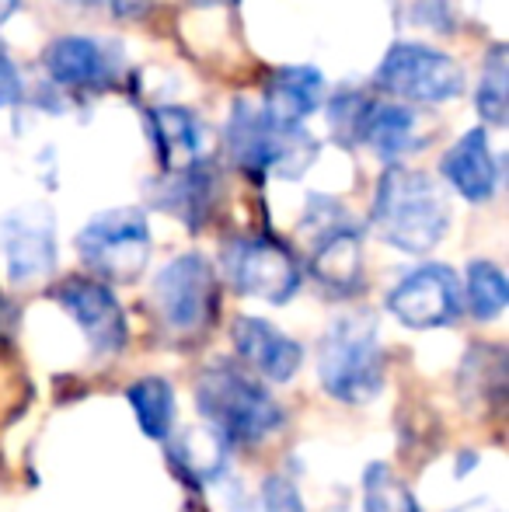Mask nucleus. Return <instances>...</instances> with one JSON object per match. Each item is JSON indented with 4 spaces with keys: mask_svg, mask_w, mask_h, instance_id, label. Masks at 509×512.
Wrapping results in <instances>:
<instances>
[{
    "mask_svg": "<svg viewBox=\"0 0 509 512\" xmlns=\"http://www.w3.org/2000/svg\"><path fill=\"white\" fill-rule=\"evenodd\" d=\"M370 223H374L377 237L384 244L408 251V255H426L447 234L450 209L433 178L415 168L394 164L377 182Z\"/></svg>",
    "mask_w": 509,
    "mask_h": 512,
    "instance_id": "f257e3e1",
    "label": "nucleus"
},
{
    "mask_svg": "<svg viewBox=\"0 0 509 512\" xmlns=\"http://www.w3.org/2000/svg\"><path fill=\"white\" fill-rule=\"evenodd\" d=\"M196 408L227 446L265 443L286 422L279 401L258 384V377H248L231 363H213L199 373Z\"/></svg>",
    "mask_w": 509,
    "mask_h": 512,
    "instance_id": "f03ea898",
    "label": "nucleus"
},
{
    "mask_svg": "<svg viewBox=\"0 0 509 512\" xmlns=\"http://www.w3.org/2000/svg\"><path fill=\"white\" fill-rule=\"evenodd\" d=\"M318 377L321 387L342 405H367L381 394L384 349L374 314H346L325 331L318 349Z\"/></svg>",
    "mask_w": 509,
    "mask_h": 512,
    "instance_id": "7ed1b4c3",
    "label": "nucleus"
},
{
    "mask_svg": "<svg viewBox=\"0 0 509 512\" xmlns=\"http://www.w3.org/2000/svg\"><path fill=\"white\" fill-rule=\"evenodd\" d=\"M227 150H231V161L252 178H300L318 157V143L307 136L304 126L272 122L262 105H252L248 98H238L231 108Z\"/></svg>",
    "mask_w": 509,
    "mask_h": 512,
    "instance_id": "20e7f679",
    "label": "nucleus"
},
{
    "mask_svg": "<svg viewBox=\"0 0 509 512\" xmlns=\"http://www.w3.org/2000/svg\"><path fill=\"white\" fill-rule=\"evenodd\" d=\"M77 255L98 283H136L150 262V223L140 209L123 206L91 216L77 234Z\"/></svg>",
    "mask_w": 509,
    "mask_h": 512,
    "instance_id": "39448f33",
    "label": "nucleus"
},
{
    "mask_svg": "<svg viewBox=\"0 0 509 512\" xmlns=\"http://www.w3.org/2000/svg\"><path fill=\"white\" fill-rule=\"evenodd\" d=\"M154 314L175 338H196L217 317V272L203 255H178L154 279Z\"/></svg>",
    "mask_w": 509,
    "mask_h": 512,
    "instance_id": "423d86ee",
    "label": "nucleus"
},
{
    "mask_svg": "<svg viewBox=\"0 0 509 512\" xmlns=\"http://www.w3.org/2000/svg\"><path fill=\"white\" fill-rule=\"evenodd\" d=\"M377 88L398 102L440 105L464 91V70L454 56L419 42H394L377 67Z\"/></svg>",
    "mask_w": 509,
    "mask_h": 512,
    "instance_id": "0eeeda50",
    "label": "nucleus"
},
{
    "mask_svg": "<svg viewBox=\"0 0 509 512\" xmlns=\"http://www.w3.org/2000/svg\"><path fill=\"white\" fill-rule=\"evenodd\" d=\"M224 272L238 293L272 307L290 304L300 290V269L293 255L269 237H238L227 244Z\"/></svg>",
    "mask_w": 509,
    "mask_h": 512,
    "instance_id": "6e6552de",
    "label": "nucleus"
},
{
    "mask_svg": "<svg viewBox=\"0 0 509 512\" xmlns=\"http://www.w3.org/2000/svg\"><path fill=\"white\" fill-rule=\"evenodd\" d=\"M0 255L14 283H39L56 269V220L49 206L25 203L0 220Z\"/></svg>",
    "mask_w": 509,
    "mask_h": 512,
    "instance_id": "1a4fd4ad",
    "label": "nucleus"
},
{
    "mask_svg": "<svg viewBox=\"0 0 509 512\" xmlns=\"http://www.w3.org/2000/svg\"><path fill=\"white\" fill-rule=\"evenodd\" d=\"M387 310L415 331L454 324L461 317V283L447 265H422L387 293Z\"/></svg>",
    "mask_w": 509,
    "mask_h": 512,
    "instance_id": "9d476101",
    "label": "nucleus"
},
{
    "mask_svg": "<svg viewBox=\"0 0 509 512\" xmlns=\"http://www.w3.org/2000/svg\"><path fill=\"white\" fill-rule=\"evenodd\" d=\"M56 304L77 321V328L88 338L91 352L116 356V352L126 349L129 328H126L123 304H119L116 293L105 283H98L91 276H70L56 290Z\"/></svg>",
    "mask_w": 509,
    "mask_h": 512,
    "instance_id": "9b49d317",
    "label": "nucleus"
},
{
    "mask_svg": "<svg viewBox=\"0 0 509 512\" xmlns=\"http://www.w3.org/2000/svg\"><path fill=\"white\" fill-rule=\"evenodd\" d=\"M46 70L60 88L109 91L123 74V53L91 35H63L46 49Z\"/></svg>",
    "mask_w": 509,
    "mask_h": 512,
    "instance_id": "f8f14e48",
    "label": "nucleus"
},
{
    "mask_svg": "<svg viewBox=\"0 0 509 512\" xmlns=\"http://www.w3.org/2000/svg\"><path fill=\"white\" fill-rule=\"evenodd\" d=\"M231 342L241 363L255 377L272 380V384L293 380L300 363H304V349L290 335H283L272 321H265V317H238L231 324Z\"/></svg>",
    "mask_w": 509,
    "mask_h": 512,
    "instance_id": "ddd939ff",
    "label": "nucleus"
},
{
    "mask_svg": "<svg viewBox=\"0 0 509 512\" xmlns=\"http://www.w3.org/2000/svg\"><path fill=\"white\" fill-rule=\"evenodd\" d=\"M157 161L168 175L189 171L206 161V126L182 105H157L147 112Z\"/></svg>",
    "mask_w": 509,
    "mask_h": 512,
    "instance_id": "4468645a",
    "label": "nucleus"
},
{
    "mask_svg": "<svg viewBox=\"0 0 509 512\" xmlns=\"http://www.w3.org/2000/svg\"><path fill=\"white\" fill-rule=\"evenodd\" d=\"M443 178L450 189L468 203H489L499 189V161L489 147L485 129H468L454 147L443 154Z\"/></svg>",
    "mask_w": 509,
    "mask_h": 512,
    "instance_id": "2eb2a0df",
    "label": "nucleus"
},
{
    "mask_svg": "<svg viewBox=\"0 0 509 512\" xmlns=\"http://www.w3.org/2000/svg\"><path fill=\"white\" fill-rule=\"evenodd\" d=\"M311 272L332 293H353L363 283V241L360 230L335 220L318 230L311 248Z\"/></svg>",
    "mask_w": 509,
    "mask_h": 512,
    "instance_id": "dca6fc26",
    "label": "nucleus"
},
{
    "mask_svg": "<svg viewBox=\"0 0 509 512\" xmlns=\"http://www.w3.org/2000/svg\"><path fill=\"white\" fill-rule=\"evenodd\" d=\"M325 98V77L314 67H283L269 77L262 98V112L272 122L300 126L307 115H314Z\"/></svg>",
    "mask_w": 509,
    "mask_h": 512,
    "instance_id": "f3484780",
    "label": "nucleus"
},
{
    "mask_svg": "<svg viewBox=\"0 0 509 512\" xmlns=\"http://www.w3.org/2000/svg\"><path fill=\"white\" fill-rule=\"evenodd\" d=\"M360 140L374 147V154H381L384 161H398V157L419 150L422 133L415 112L405 105H384V102H370L367 119H363Z\"/></svg>",
    "mask_w": 509,
    "mask_h": 512,
    "instance_id": "a211bd4d",
    "label": "nucleus"
},
{
    "mask_svg": "<svg viewBox=\"0 0 509 512\" xmlns=\"http://www.w3.org/2000/svg\"><path fill=\"white\" fill-rule=\"evenodd\" d=\"M213 199H217V171L206 161L189 171L168 175V182L157 189V206L175 213L178 220L189 223V227L206 223V216H210V209H213Z\"/></svg>",
    "mask_w": 509,
    "mask_h": 512,
    "instance_id": "6ab92c4d",
    "label": "nucleus"
},
{
    "mask_svg": "<svg viewBox=\"0 0 509 512\" xmlns=\"http://www.w3.org/2000/svg\"><path fill=\"white\" fill-rule=\"evenodd\" d=\"M171 464L185 474L189 481H213L220 478L227 464V443L210 429V425H185V429L171 432Z\"/></svg>",
    "mask_w": 509,
    "mask_h": 512,
    "instance_id": "aec40b11",
    "label": "nucleus"
},
{
    "mask_svg": "<svg viewBox=\"0 0 509 512\" xmlns=\"http://www.w3.org/2000/svg\"><path fill=\"white\" fill-rule=\"evenodd\" d=\"M129 408H133L140 432L147 439H168L175 432V391L164 377H140L133 387L126 391Z\"/></svg>",
    "mask_w": 509,
    "mask_h": 512,
    "instance_id": "412c9836",
    "label": "nucleus"
},
{
    "mask_svg": "<svg viewBox=\"0 0 509 512\" xmlns=\"http://www.w3.org/2000/svg\"><path fill=\"white\" fill-rule=\"evenodd\" d=\"M471 317L478 321H496L509 304V283L496 262H471L464 279V300Z\"/></svg>",
    "mask_w": 509,
    "mask_h": 512,
    "instance_id": "4be33fe9",
    "label": "nucleus"
},
{
    "mask_svg": "<svg viewBox=\"0 0 509 512\" xmlns=\"http://www.w3.org/2000/svg\"><path fill=\"white\" fill-rule=\"evenodd\" d=\"M363 512H422L412 488L394 474L391 464H370L363 471Z\"/></svg>",
    "mask_w": 509,
    "mask_h": 512,
    "instance_id": "5701e85b",
    "label": "nucleus"
},
{
    "mask_svg": "<svg viewBox=\"0 0 509 512\" xmlns=\"http://www.w3.org/2000/svg\"><path fill=\"white\" fill-rule=\"evenodd\" d=\"M506 84H509V60L503 46H492L482 63V84H478V115L489 126H506Z\"/></svg>",
    "mask_w": 509,
    "mask_h": 512,
    "instance_id": "b1692460",
    "label": "nucleus"
},
{
    "mask_svg": "<svg viewBox=\"0 0 509 512\" xmlns=\"http://www.w3.org/2000/svg\"><path fill=\"white\" fill-rule=\"evenodd\" d=\"M258 502H262V512H304L297 485H293L290 478H283V474H272V478L265 481Z\"/></svg>",
    "mask_w": 509,
    "mask_h": 512,
    "instance_id": "393cba45",
    "label": "nucleus"
},
{
    "mask_svg": "<svg viewBox=\"0 0 509 512\" xmlns=\"http://www.w3.org/2000/svg\"><path fill=\"white\" fill-rule=\"evenodd\" d=\"M21 102V74L0 42V108H14Z\"/></svg>",
    "mask_w": 509,
    "mask_h": 512,
    "instance_id": "a878e982",
    "label": "nucleus"
},
{
    "mask_svg": "<svg viewBox=\"0 0 509 512\" xmlns=\"http://www.w3.org/2000/svg\"><path fill=\"white\" fill-rule=\"evenodd\" d=\"M14 11H18V0H0V25H4Z\"/></svg>",
    "mask_w": 509,
    "mask_h": 512,
    "instance_id": "bb28decb",
    "label": "nucleus"
},
{
    "mask_svg": "<svg viewBox=\"0 0 509 512\" xmlns=\"http://www.w3.org/2000/svg\"><path fill=\"white\" fill-rule=\"evenodd\" d=\"M74 4H98V0H74Z\"/></svg>",
    "mask_w": 509,
    "mask_h": 512,
    "instance_id": "cd10ccee",
    "label": "nucleus"
}]
</instances>
